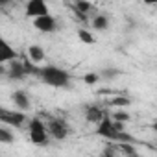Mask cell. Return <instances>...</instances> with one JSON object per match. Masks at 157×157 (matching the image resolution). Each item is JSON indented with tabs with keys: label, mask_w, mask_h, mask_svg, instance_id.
Listing matches in <instances>:
<instances>
[{
	"label": "cell",
	"mask_w": 157,
	"mask_h": 157,
	"mask_svg": "<svg viewBox=\"0 0 157 157\" xmlns=\"http://www.w3.org/2000/svg\"><path fill=\"white\" fill-rule=\"evenodd\" d=\"M96 126H98L96 128V135L105 139V140H111V142H135L131 135H128L124 129L117 128L115 120L109 115H105V118L102 122H98Z\"/></svg>",
	"instance_id": "obj_1"
},
{
	"label": "cell",
	"mask_w": 157,
	"mask_h": 157,
	"mask_svg": "<svg viewBox=\"0 0 157 157\" xmlns=\"http://www.w3.org/2000/svg\"><path fill=\"white\" fill-rule=\"evenodd\" d=\"M41 82L48 87H67L70 83V74L65 70V68H59L56 65H46V67H41V72L39 76Z\"/></svg>",
	"instance_id": "obj_2"
},
{
	"label": "cell",
	"mask_w": 157,
	"mask_h": 157,
	"mask_svg": "<svg viewBox=\"0 0 157 157\" xmlns=\"http://www.w3.org/2000/svg\"><path fill=\"white\" fill-rule=\"evenodd\" d=\"M28 135H30V140L35 144V146H46L48 144V137H50V131H48V126L33 117L30 120V126H28Z\"/></svg>",
	"instance_id": "obj_3"
},
{
	"label": "cell",
	"mask_w": 157,
	"mask_h": 157,
	"mask_svg": "<svg viewBox=\"0 0 157 157\" xmlns=\"http://www.w3.org/2000/svg\"><path fill=\"white\" fill-rule=\"evenodd\" d=\"M2 74L6 78H10V80H24V78L28 76L26 74V68H24V61H19V59H13L10 63H2Z\"/></svg>",
	"instance_id": "obj_4"
},
{
	"label": "cell",
	"mask_w": 157,
	"mask_h": 157,
	"mask_svg": "<svg viewBox=\"0 0 157 157\" xmlns=\"http://www.w3.org/2000/svg\"><path fill=\"white\" fill-rule=\"evenodd\" d=\"M28 117L24 115V111H10V109H0V122L2 124H8L11 128H22L26 124Z\"/></svg>",
	"instance_id": "obj_5"
},
{
	"label": "cell",
	"mask_w": 157,
	"mask_h": 157,
	"mask_svg": "<svg viewBox=\"0 0 157 157\" xmlns=\"http://www.w3.org/2000/svg\"><path fill=\"white\" fill-rule=\"evenodd\" d=\"M24 13H26V17L35 19V17L46 15V13H50V11H48L46 0H28L26 6H24Z\"/></svg>",
	"instance_id": "obj_6"
},
{
	"label": "cell",
	"mask_w": 157,
	"mask_h": 157,
	"mask_svg": "<svg viewBox=\"0 0 157 157\" xmlns=\"http://www.w3.org/2000/svg\"><path fill=\"white\" fill-rule=\"evenodd\" d=\"M33 28L43 32V33H52V32L57 30V22L50 13H46V15H41V17L33 19Z\"/></svg>",
	"instance_id": "obj_7"
},
{
	"label": "cell",
	"mask_w": 157,
	"mask_h": 157,
	"mask_svg": "<svg viewBox=\"0 0 157 157\" xmlns=\"http://www.w3.org/2000/svg\"><path fill=\"white\" fill-rule=\"evenodd\" d=\"M46 126H48L50 135H52L56 140H63V139L68 137V126H67L65 120H61V118H52Z\"/></svg>",
	"instance_id": "obj_8"
},
{
	"label": "cell",
	"mask_w": 157,
	"mask_h": 157,
	"mask_svg": "<svg viewBox=\"0 0 157 157\" xmlns=\"http://www.w3.org/2000/svg\"><path fill=\"white\" fill-rule=\"evenodd\" d=\"M94 4H91L89 0H74V6H72V11L80 17L82 21H87L91 13H94Z\"/></svg>",
	"instance_id": "obj_9"
},
{
	"label": "cell",
	"mask_w": 157,
	"mask_h": 157,
	"mask_svg": "<svg viewBox=\"0 0 157 157\" xmlns=\"http://www.w3.org/2000/svg\"><path fill=\"white\" fill-rule=\"evenodd\" d=\"M11 102L15 104V107H17V109H21V111H24V113L32 109V100H30V94H28L26 91H22V89L15 91V93L11 94Z\"/></svg>",
	"instance_id": "obj_10"
},
{
	"label": "cell",
	"mask_w": 157,
	"mask_h": 157,
	"mask_svg": "<svg viewBox=\"0 0 157 157\" xmlns=\"http://www.w3.org/2000/svg\"><path fill=\"white\" fill-rule=\"evenodd\" d=\"M105 118V111L100 107V105H87L85 107V120L87 122H93V124H98Z\"/></svg>",
	"instance_id": "obj_11"
},
{
	"label": "cell",
	"mask_w": 157,
	"mask_h": 157,
	"mask_svg": "<svg viewBox=\"0 0 157 157\" xmlns=\"http://www.w3.org/2000/svg\"><path fill=\"white\" fill-rule=\"evenodd\" d=\"M0 46H2V52H0V63H10V61L17 59V52H15V48H13L6 39L0 41Z\"/></svg>",
	"instance_id": "obj_12"
},
{
	"label": "cell",
	"mask_w": 157,
	"mask_h": 157,
	"mask_svg": "<svg viewBox=\"0 0 157 157\" xmlns=\"http://www.w3.org/2000/svg\"><path fill=\"white\" fill-rule=\"evenodd\" d=\"M26 56L33 63H41V61H44V48L39 46V44H32V46H28V54Z\"/></svg>",
	"instance_id": "obj_13"
},
{
	"label": "cell",
	"mask_w": 157,
	"mask_h": 157,
	"mask_svg": "<svg viewBox=\"0 0 157 157\" xmlns=\"http://www.w3.org/2000/svg\"><path fill=\"white\" fill-rule=\"evenodd\" d=\"M91 24H93V28H94V30L104 32V30H107V28H109V19H107L105 15H96V17H93Z\"/></svg>",
	"instance_id": "obj_14"
},
{
	"label": "cell",
	"mask_w": 157,
	"mask_h": 157,
	"mask_svg": "<svg viewBox=\"0 0 157 157\" xmlns=\"http://www.w3.org/2000/svg\"><path fill=\"white\" fill-rule=\"evenodd\" d=\"M10 128H11V126L2 124V128H0V142L10 144V142H13V140H15V135H13V131H11Z\"/></svg>",
	"instance_id": "obj_15"
},
{
	"label": "cell",
	"mask_w": 157,
	"mask_h": 157,
	"mask_svg": "<svg viewBox=\"0 0 157 157\" xmlns=\"http://www.w3.org/2000/svg\"><path fill=\"white\" fill-rule=\"evenodd\" d=\"M78 39H80L82 43H85V44H94L96 43V37L87 28H80V30H78Z\"/></svg>",
	"instance_id": "obj_16"
},
{
	"label": "cell",
	"mask_w": 157,
	"mask_h": 157,
	"mask_svg": "<svg viewBox=\"0 0 157 157\" xmlns=\"http://www.w3.org/2000/svg\"><path fill=\"white\" fill-rule=\"evenodd\" d=\"M117 148L120 153H126V155H137V150L131 146V142H117Z\"/></svg>",
	"instance_id": "obj_17"
},
{
	"label": "cell",
	"mask_w": 157,
	"mask_h": 157,
	"mask_svg": "<svg viewBox=\"0 0 157 157\" xmlns=\"http://www.w3.org/2000/svg\"><path fill=\"white\" fill-rule=\"evenodd\" d=\"M129 104H131V100L126 98V96H117V98L111 100V105H113V107H126V105H129Z\"/></svg>",
	"instance_id": "obj_18"
},
{
	"label": "cell",
	"mask_w": 157,
	"mask_h": 157,
	"mask_svg": "<svg viewBox=\"0 0 157 157\" xmlns=\"http://www.w3.org/2000/svg\"><path fill=\"white\" fill-rule=\"evenodd\" d=\"M100 76L104 78V80H113V78L120 76V72H118V68H104L100 72Z\"/></svg>",
	"instance_id": "obj_19"
},
{
	"label": "cell",
	"mask_w": 157,
	"mask_h": 157,
	"mask_svg": "<svg viewBox=\"0 0 157 157\" xmlns=\"http://www.w3.org/2000/svg\"><path fill=\"white\" fill-rule=\"evenodd\" d=\"M100 74H96V72H89V74H85L83 76V82L87 83V85H94V83H98L100 82Z\"/></svg>",
	"instance_id": "obj_20"
},
{
	"label": "cell",
	"mask_w": 157,
	"mask_h": 157,
	"mask_svg": "<svg viewBox=\"0 0 157 157\" xmlns=\"http://www.w3.org/2000/svg\"><path fill=\"white\" fill-rule=\"evenodd\" d=\"M111 118H113V120H118V122H128V120H129V115L124 113V111H117V113H113Z\"/></svg>",
	"instance_id": "obj_21"
},
{
	"label": "cell",
	"mask_w": 157,
	"mask_h": 157,
	"mask_svg": "<svg viewBox=\"0 0 157 157\" xmlns=\"http://www.w3.org/2000/svg\"><path fill=\"white\" fill-rule=\"evenodd\" d=\"M144 4H148V6H155L157 4V0H142Z\"/></svg>",
	"instance_id": "obj_22"
},
{
	"label": "cell",
	"mask_w": 157,
	"mask_h": 157,
	"mask_svg": "<svg viewBox=\"0 0 157 157\" xmlns=\"http://www.w3.org/2000/svg\"><path fill=\"white\" fill-rule=\"evenodd\" d=\"M0 4H2V8H6L10 4V0H0Z\"/></svg>",
	"instance_id": "obj_23"
},
{
	"label": "cell",
	"mask_w": 157,
	"mask_h": 157,
	"mask_svg": "<svg viewBox=\"0 0 157 157\" xmlns=\"http://www.w3.org/2000/svg\"><path fill=\"white\" fill-rule=\"evenodd\" d=\"M151 129H153V131H155V135H157V120H155V122L151 124Z\"/></svg>",
	"instance_id": "obj_24"
},
{
	"label": "cell",
	"mask_w": 157,
	"mask_h": 157,
	"mask_svg": "<svg viewBox=\"0 0 157 157\" xmlns=\"http://www.w3.org/2000/svg\"><path fill=\"white\" fill-rule=\"evenodd\" d=\"M21 2H28V0H21Z\"/></svg>",
	"instance_id": "obj_25"
}]
</instances>
